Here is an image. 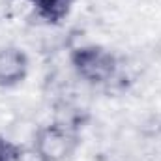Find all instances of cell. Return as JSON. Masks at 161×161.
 <instances>
[{"mask_svg":"<svg viewBox=\"0 0 161 161\" xmlns=\"http://www.w3.org/2000/svg\"><path fill=\"white\" fill-rule=\"evenodd\" d=\"M0 161H38V158L32 152V148L0 137Z\"/></svg>","mask_w":161,"mask_h":161,"instance_id":"obj_5","label":"cell"},{"mask_svg":"<svg viewBox=\"0 0 161 161\" xmlns=\"http://www.w3.org/2000/svg\"><path fill=\"white\" fill-rule=\"evenodd\" d=\"M30 71V60L25 49L17 45L0 47V88H15L23 84Z\"/></svg>","mask_w":161,"mask_h":161,"instance_id":"obj_3","label":"cell"},{"mask_svg":"<svg viewBox=\"0 0 161 161\" xmlns=\"http://www.w3.org/2000/svg\"><path fill=\"white\" fill-rule=\"evenodd\" d=\"M80 144L79 135L64 124H49L36 131L32 152L38 161H69Z\"/></svg>","mask_w":161,"mask_h":161,"instance_id":"obj_2","label":"cell"},{"mask_svg":"<svg viewBox=\"0 0 161 161\" xmlns=\"http://www.w3.org/2000/svg\"><path fill=\"white\" fill-rule=\"evenodd\" d=\"M34 13L47 25H60L68 19L75 0H26Z\"/></svg>","mask_w":161,"mask_h":161,"instance_id":"obj_4","label":"cell"},{"mask_svg":"<svg viewBox=\"0 0 161 161\" xmlns=\"http://www.w3.org/2000/svg\"><path fill=\"white\" fill-rule=\"evenodd\" d=\"M69 62L80 80L92 86H105L118 75V56L103 45H80L71 51Z\"/></svg>","mask_w":161,"mask_h":161,"instance_id":"obj_1","label":"cell"}]
</instances>
